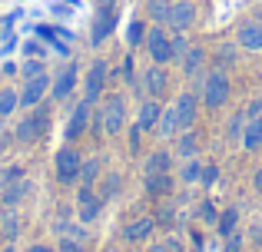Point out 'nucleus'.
Returning a JSON list of instances; mask_svg holds the SVG:
<instances>
[{
  "label": "nucleus",
  "instance_id": "nucleus-1",
  "mask_svg": "<svg viewBox=\"0 0 262 252\" xmlns=\"http://www.w3.org/2000/svg\"><path fill=\"white\" fill-rule=\"evenodd\" d=\"M203 100H206V106H209V110H216V106H223L226 100H229V77H226L223 70H212L209 77H206Z\"/></svg>",
  "mask_w": 262,
  "mask_h": 252
},
{
  "label": "nucleus",
  "instance_id": "nucleus-2",
  "mask_svg": "<svg viewBox=\"0 0 262 252\" xmlns=\"http://www.w3.org/2000/svg\"><path fill=\"white\" fill-rule=\"evenodd\" d=\"M80 166H83V159H80L73 149H60L57 159H53V169H57V179L60 182H73L80 176Z\"/></svg>",
  "mask_w": 262,
  "mask_h": 252
},
{
  "label": "nucleus",
  "instance_id": "nucleus-3",
  "mask_svg": "<svg viewBox=\"0 0 262 252\" xmlns=\"http://www.w3.org/2000/svg\"><path fill=\"white\" fill-rule=\"evenodd\" d=\"M47 90H50V77H47V73L27 77V86H24V93H20V103H24V106H37L40 100H43Z\"/></svg>",
  "mask_w": 262,
  "mask_h": 252
},
{
  "label": "nucleus",
  "instance_id": "nucleus-4",
  "mask_svg": "<svg viewBox=\"0 0 262 252\" xmlns=\"http://www.w3.org/2000/svg\"><path fill=\"white\" fill-rule=\"evenodd\" d=\"M146 43H149V53H153L156 63H169V60H173V43H169V37L160 30V27L146 33Z\"/></svg>",
  "mask_w": 262,
  "mask_h": 252
},
{
  "label": "nucleus",
  "instance_id": "nucleus-5",
  "mask_svg": "<svg viewBox=\"0 0 262 252\" xmlns=\"http://www.w3.org/2000/svg\"><path fill=\"white\" fill-rule=\"evenodd\" d=\"M43 129H47V113H33V117H27L24 123L17 126V140L20 143H33V140L43 136Z\"/></svg>",
  "mask_w": 262,
  "mask_h": 252
},
{
  "label": "nucleus",
  "instance_id": "nucleus-6",
  "mask_svg": "<svg viewBox=\"0 0 262 252\" xmlns=\"http://www.w3.org/2000/svg\"><path fill=\"white\" fill-rule=\"evenodd\" d=\"M192 20H196V7H192L189 0H176V4H169V24H173L176 30H189Z\"/></svg>",
  "mask_w": 262,
  "mask_h": 252
},
{
  "label": "nucleus",
  "instance_id": "nucleus-7",
  "mask_svg": "<svg viewBox=\"0 0 262 252\" xmlns=\"http://www.w3.org/2000/svg\"><path fill=\"white\" fill-rule=\"evenodd\" d=\"M103 83H106V63H103V60H96V63L90 66V73H86V103L100 100Z\"/></svg>",
  "mask_w": 262,
  "mask_h": 252
},
{
  "label": "nucleus",
  "instance_id": "nucleus-8",
  "mask_svg": "<svg viewBox=\"0 0 262 252\" xmlns=\"http://www.w3.org/2000/svg\"><path fill=\"white\" fill-rule=\"evenodd\" d=\"M103 126H106L110 136L123 129V100H120V97H110L106 110H103Z\"/></svg>",
  "mask_w": 262,
  "mask_h": 252
},
{
  "label": "nucleus",
  "instance_id": "nucleus-9",
  "mask_svg": "<svg viewBox=\"0 0 262 252\" xmlns=\"http://www.w3.org/2000/svg\"><path fill=\"white\" fill-rule=\"evenodd\" d=\"M113 24H116L113 7H100V17H96V24H93V43H103V40L113 33Z\"/></svg>",
  "mask_w": 262,
  "mask_h": 252
},
{
  "label": "nucleus",
  "instance_id": "nucleus-10",
  "mask_svg": "<svg viewBox=\"0 0 262 252\" xmlns=\"http://www.w3.org/2000/svg\"><path fill=\"white\" fill-rule=\"evenodd\" d=\"M239 47H246V50H262V24H243L239 27Z\"/></svg>",
  "mask_w": 262,
  "mask_h": 252
},
{
  "label": "nucleus",
  "instance_id": "nucleus-11",
  "mask_svg": "<svg viewBox=\"0 0 262 252\" xmlns=\"http://www.w3.org/2000/svg\"><path fill=\"white\" fill-rule=\"evenodd\" d=\"M30 193H33V182L30 179H17V182H10V186L4 189L0 199H4V206H17V202L24 199V196H30Z\"/></svg>",
  "mask_w": 262,
  "mask_h": 252
},
{
  "label": "nucleus",
  "instance_id": "nucleus-12",
  "mask_svg": "<svg viewBox=\"0 0 262 252\" xmlns=\"http://www.w3.org/2000/svg\"><path fill=\"white\" fill-rule=\"evenodd\" d=\"M176 123L179 126H192V120H196V100L189 97V93H183V97L176 100Z\"/></svg>",
  "mask_w": 262,
  "mask_h": 252
},
{
  "label": "nucleus",
  "instance_id": "nucleus-13",
  "mask_svg": "<svg viewBox=\"0 0 262 252\" xmlns=\"http://www.w3.org/2000/svg\"><path fill=\"white\" fill-rule=\"evenodd\" d=\"M100 216V199L90 189H80V222H93Z\"/></svg>",
  "mask_w": 262,
  "mask_h": 252
},
{
  "label": "nucleus",
  "instance_id": "nucleus-14",
  "mask_svg": "<svg viewBox=\"0 0 262 252\" xmlns=\"http://www.w3.org/2000/svg\"><path fill=\"white\" fill-rule=\"evenodd\" d=\"M243 146L246 149H259L262 146V117H249V123L243 129Z\"/></svg>",
  "mask_w": 262,
  "mask_h": 252
},
{
  "label": "nucleus",
  "instance_id": "nucleus-15",
  "mask_svg": "<svg viewBox=\"0 0 262 252\" xmlns=\"http://www.w3.org/2000/svg\"><path fill=\"white\" fill-rule=\"evenodd\" d=\"M86 123H90V103L83 100V103L73 110V120H70V126H67V136H70V140H77V136L86 129Z\"/></svg>",
  "mask_w": 262,
  "mask_h": 252
},
{
  "label": "nucleus",
  "instance_id": "nucleus-16",
  "mask_svg": "<svg viewBox=\"0 0 262 252\" xmlns=\"http://www.w3.org/2000/svg\"><path fill=\"white\" fill-rule=\"evenodd\" d=\"M73 83H77V66H67V70L57 77V83H53V97H57V100H63L67 93L73 90Z\"/></svg>",
  "mask_w": 262,
  "mask_h": 252
},
{
  "label": "nucleus",
  "instance_id": "nucleus-17",
  "mask_svg": "<svg viewBox=\"0 0 262 252\" xmlns=\"http://www.w3.org/2000/svg\"><path fill=\"white\" fill-rule=\"evenodd\" d=\"M143 83H146V93H153V97H163V90H166V73H163L160 66H153V70H146Z\"/></svg>",
  "mask_w": 262,
  "mask_h": 252
},
{
  "label": "nucleus",
  "instance_id": "nucleus-18",
  "mask_svg": "<svg viewBox=\"0 0 262 252\" xmlns=\"http://www.w3.org/2000/svg\"><path fill=\"white\" fill-rule=\"evenodd\" d=\"M160 117H163V106H160V103H146V106L140 110V120H136V126H140V129H149V126L160 123Z\"/></svg>",
  "mask_w": 262,
  "mask_h": 252
},
{
  "label": "nucleus",
  "instance_id": "nucleus-19",
  "mask_svg": "<svg viewBox=\"0 0 262 252\" xmlns=\"http://www.w3.org/2000/svg\"><path fill=\"white\" fill-rule=\"evenodd\" d=\"M203 60H206V50H203V47H192V50H186V57H183V70L196 73L199 66H203Z\"/></svg>",
  "mask_w": 262,
  "mask_h": 252
},
{
  "label": "nucleus",
  "instance_id": "nucleus-20",
  "mask_svg": "<svg viewBox=\"0 0 262 252\" xmlns=\"http://www.w3.org/2000/svg\"><path fill=\"white\" fill-rule=\"evenodd\" d=\"M146 189L153 196H169V173H153L146 182Z\"/></svg>",
  "mask_w": 262,
  "mask_h": 252
},
{
  "label": "nucleus",
  "instance_id": "nucleus-21",
  "mask_svg": "<svg viewBox=\"0 0 262 252\" xmlns=\"http://www.w3.org/2000/svg\"><path fill=\"white\" fill-rule=\"evenodd\" d=\"M149 233H153V219H136L133 226L126 229V239H129V242H136V239H146Z\"/></svg>",
  "mask_w": 262,
  "mask_h": 252
},
{
  "label": "nucleus",
  "instance_id": "nucleus-22",
  "mask_svg": "<svg viewBox=\"0 0 262 252\" xmlns=\"http://www.w3.org/2000/svg\"><path fill=\"white\" fill-rule=\"evenodd\" d=\"M146 10L153 20H160V24H169V4L166 0H146Z\"/></svg>",
  "mask_w": 262,
  "mask_h": 252
},
{
  "label": "nucleus",
  "instance_id": "nucleus-23",
  "mask_svg": "<svg viewBox=\"0 0 262 252\" xmlns=\"http://www.w3.org/2000/svg\"><path fill=\"white\" fill-rule=\"evenodd\" d=\"M146 173H149V176H153V173H169V156L163 153V149H160V153H153V156L146 159Z\"/></svg>",
  "mask_w": 262,
  "mask_h": 252
},
{
  "label": "nucleus",
  "instance_id": "nucleus-24",
  "mask_svg": "<svg viewBox=\"0 0 262 252\" xmlns=\"http://www.w3.org/2000/svg\"><path fill=\"white\" fill-rule=\"evenodd\" d=\"M156 129H160L163 136L176 133V129H179V123H176V110H163V117H160V123H156Z\"/></svg>",
  "mask_w": 262,
  "mask_h": 252
},
{
  "label": "nucleus",
  "instance_id": "nucleus-25",
  "mask_svg": "<svg viewBox=\"0 0 262 252\" xmlns=\"http://www.w3.org/2000/svg\"><path fill=\"white\" fill-rule=\"evenodd\" d=\"M17 103H20V97L13 90H4L0 93V117H10L13 110H17Z\"/></svg>",
  "mask_w": 262,
  "mask_h": 252
},
{
  "label": "nucleus",
  "instance_id": "nucleus-26",
  "mask_svg": "<svg viewBox=\"0 0 262 252\" xmlns=\"http://www.w3.org/2000/svg\"><path fill=\"white\" fill-rule=\"evenodd\" d=\"M179 156H183V159H192V156H196V136L192 133L179 136Z\"/></svg>",
  "mask_w": 262,
  "mask_h": 252
},
{
  "label": "nucleus",
  "instance_id": "nucleus-27",
  "mask_svg": "<svg viewBox=\"0 0 262 252\" xmlns=\"http://www.w3.org/2000/svg\"><path fill=\"white\" fill-rule=\"evenodd\" d=\"M17 179H24V166H7V169H0V186H10V182H17Z\"/></svg>",
  "mask_w": 262,
  "mask_h": 252
},
{
  "label": "nucleus",
  "instance_id": "nucleus-28",
  "mask_svg": "<svg viewBox=\"0 0 262 252\" xmlns=\"http://www.w3.org/2000/svg\"><path fill=\"white\" fill-rule=\"evenodd\" d=\"M129 47H136V43H143V40H146V27L140 24V20H133V24H129Z\"/></svg>",
  "mask_w": 262,
  "mask_h": 252
},
{
  "label": "nucleus",
  "instance_id": "nucleus-29",
  "mask_svg": "<svg viewBox=\"0 0 262 252\" xmlns=\"http://www.w3.org/2000/svg\"><path fill=\"white\" fill-rule=\"evenodd\" d=\"M183 179H186V182H199V179H203V166H199V163H192V159H186Z\"/></svg>",
  "mask_w": 262,
  "mask_h": 252
},
{
  "label": "nucleus",
  "instance_id": "nucleus-30",
  "mask_svg": "<svg viewBox=\"0 0 262 252\" xmlns=\"http://www.w3.org/2000/svg\"><path fill=\"white\" fill-rule=\"evenodd\" d=\"M236 219H239L236 209H226L223 219H219V233H232V229H236Z\"/></svg>",
  "mask_w": 262,
  "mask_h": 252
},
{
  "label": "nucleus",
  "instance_id": "nucleus-31",
  "mask_svg": "<svg viewBox=\"0 0 262 252\" xmlns=\"http://www.w3.org/2000/svg\"><path fill=\"white\" fill-rule=\"evenodd\" d=\"M96 173H100V163H96V159H86L83 166H80V176H83V182H93Z\"/></svg>",
  "mask_w": 262,
  "mask_h": 252
},
{
  "label": "nucleus",
  "instance_id": "nucleus-32",
  "mask_svg": "<svg viewBox=\"0 0 262 252\" xmlns=\"http://www.w3.org/2000/svg\"><path fill=\"white\" fill-rule=\"evenodd\" d=\"M20 70H24V77H37V73H43V63L40 60H27Z\"/></svg>",
  "mask_w": 262,
  "mask_h": 252
},
{
  "label": "nucleus",
  "instance_id": "nucleus-33",
  "mask_svg": "<svg viewBox=\"0 0 262 252\" xmlns=\"http://www.w3.org/2000/svg\"><path fill=\"white\" fill-rule=\"evenodd\" d=\"M173 53H176V57H186V43L179 37H176V43H173Z\"/></svg>",
  "mask_w": 262,
  "mask_h": 252
},
{
  "label": "nucleus",
  "instance_id": "nucleus-34",
  "mask_svg": "<svg viewBox=\"0 0 262 252\" xmlns=\"http://www.w3.org/2000/svg\"><path fill=\"white\" fill-rule=\"evenodd\" d=\"M239 242H243V239H239L236 233H229V252H239Z\"/></svg>",
  "mask_w": 262,
  "mask_h": 252
},
{
  "label": "nucleus",
  "instance_id": "nucleus-35",
  "mask_svg": "<svg viewBox=\"0 0 262 252\" xmlns=\"http://www.w3.org/2000/svg\"><path fill=\"white\" fill-rule=\"evenodd\" d=\"M219 60H226V63H229V60H232V47H219Z\"/></svg>",
  "mask_w": 262,
  "mask_h": 252
},
{
  "label": "nucleus",
  "instance_id": "nucleus-36",
  "mask_svg": "<svg viewBox=\"0 0 262 252\" xmlns=\"http://www.w3.org/2000/svg\"><path fill=\"white\" fill-rule=\"evenodd\" d=\"M4 222H7V236H17V219L10 216V219H4Z\"/></svg>",
  "mask_w": 262,
  "mask_h": 252
},
{
  "label": "nucleus",
  "instance_id": "nucleus-37",
  "mask_svg": "<svg viewBox=\"0 0 262 252\" xmlns=\"http://www.w3.org/2000/svg\"><path fill=\"white\" fill-rule=\"evenodd\" d=\"M212 179H216V169L206 166V169H203V182H212Z\"/></svg>",
  "mask_w": 262,
  "mask_h": 252
},
{
  "label": "nucleus",
  "instance_id": "nucleus-38",
  "mask_svg": "<svg viewBox=\"0 0 262 252\" xmlns=\"http://www.w3.org/2000/svg\"><path fill=\"white\" fill-rule=\"evenodd\" d=\"M252 182H256V189H259V193H262V166L256 169V176H252Z\"/></svg>",
  "mask_w": 262,
  "mask_h": 252
},
{
  "label": "nucleus",
  "instance_id": "nucleus-39",
  "mask_svg": "<svg viewBox=\"0 0 262 252\" xmlns=\"http://www.w3.org/2000/svg\"><path fill=\"white\" fill-rule=\"evenodd\" d=\"M259 110H262V100H256V103L249 106V117H259Z\"/></svg>",
  "mask_w": 262,
  "mask_h": 252
},
{
  "label": "nucleus",
  "instance_id": "nucleus-40",
  "mask_svg": "<svg viewBox=\"0 0 262 252\" xmlns=\"http://www.w3.org/2000/svg\"><path fill=\"white\" fill-rule=\"evenodd\" d=\"M60 249H63V252H83L80 246H73V242H63V246H60Z\"/></svg>",
  "mask_w": 262,
  "mask_h": 252
},
{
  "label": "nucleus",
  "instance_id": "nucleus-41",
  "mask_svg": "<svg viewBox=\"0 0 262 252\" xmlns=\"http://www.w3.org/2000/svg\"><path fill=\"white\" fill-rule=\"evenodd\" d=\"M27 252H53V249H47V246H33V249H27Z\"/></svg>",
  "mask_w": 262,
  "mask_h": 252
},
{
  "label": "nucleus",
  "instance_id": "nucleus-42",
  "mask_svg": "<svg viewBox=\"0 0 262 252\" xmlns=\"http://www.w3.org/2000/svg\"><path fill=\"white\" fill-rule=\"evenodd\" d=\"M256 239H262V219H259V226H256Z\"/></svg>",
  "mask_w": 262,
  "mask_h": 252
},
{
  "label": "nucleus",
  "instance_id": "nucleus-43",
  "mask_svg": "<svg viewBox=\"0 0 262 252\" xmlns=\"http://www.w3.org/2000/svg\"><path fill=\"white\" fill-rule=\"evenodd\" d=\"M116 4V0H100V7H113Z\"/></svg>",
  "mask_w": 262,
  "mask_h": 252
},
{
  "label": "nucleus",
  "instance_id": "nucleus-44",
  "mask_svg": "<svg viewBox=\"0 0 262 252\" xmlns=\"http://www.w3.org/2000/svg\"><path fill=\"white\" fill-rule=\"evenodd\" d=\"M149 252H166V246H153V249H149Z\"/></svg>",
  "mask_w": 262,
  "mask_h": 252
},
{
  "label": "nucleus",
  "instance_id": "nucleus-45",
  "mask_svg": "<svg viewBox=\"0 0 262 252\" xmlns=\"http://www.w3.org/2000/svg\"><path fill=\"white\" fill-rule=\"evenodd\" d=\"M0 213H4V199H0Z\"/></svg>",
  "mask_w": 262,
  "mask_h": 252
},
{
  "label": "nucleus",
  "instance_id": "nucleus-46",
  "mask_svg": "<svg viewBox=\"0 0 262 252\" xmlns=\"http://www.w3.org/2000/svg\"><path fill=\"white\" fill-rule=\"evenodd\" d=\"M4 252H10V249H4Z\"/></svg>",
  "mask_w": 262,
  "mask_h": 252
}]
</instances>
